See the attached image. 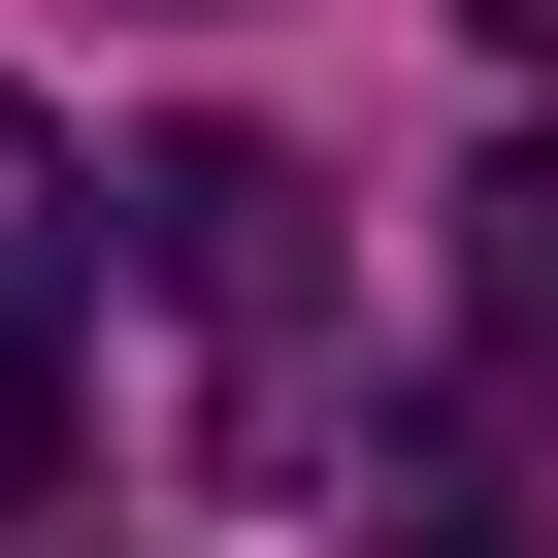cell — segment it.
<instances>
[{
    "instance_id": "6da1fadb",
    "label": "cell",
    "mask_w": 558,
    "mask_h": 558,
    "mask_svg": "<svg viewBox=\"0 0 558 558\" xmlns=\"http://www.w3.org/2000/svg\"><path fill=\"white\" fill-rule=\"evenodd\" d=\"M132 263H165V329H197V427L230 460H329V197L263 165V132H165L132 165Z\"/></svg>"
},
{
    "instance_id": "7a4b0ae2",
    "label": "cell",
    "mask_w": 558,
    "mask_h": 558,
    "mask_svg": "<svg viewBox=\"0 0 558 558\" xmlns=\"http://www.w3.org/2000/svg\"><path fill=\"white\" fill-rule=\"evenodd\" d=\"M66 296H99V263H66V132L0 99V525L66 493Z\"/></svg>"
},
{
    "instance_id": "3957f363",
    "label": "cell",
    "mask_w": 558,
    "mask_h": 558,
    "mask_svg": "<svg viewBox=\"0 0 558 558\" xmlns=\"http://www.w3.org/2000/svg\"><path fill=\"white\" fill-rule=\"evenodd\" d=\"M460 362L558 427V132H493V165H460Z\"/></svg>"
},
{
    "instance_id": "277c9868",
    "label": "cell",
    "mask_w": 558,
    "mask_h": 558,
    "mask_svg": "<svg viewBox=\"0 0 558 558\" xmlns=\"http://www.w3.org/2000/svg\"><path fill=\"white\" fill-rule=\"evenodd\" d=\"M362 525H395V558H525V525H493V460H460V427H362Z\"/></svg>"
},
{
    "instance_id": "5b68a950",
    "label": "cell",
    "mask_w": 558,
    "mask_h": 558,
    "mask_svg": "<svg viewBox=\"0 0 558 558\" xmlns=\"http://www.w3.org/2000/svg\"><path fill=\"white\" fill-rule=\"evenodd\" d=\"M493 34H525V66H558V0H493Z\"/></svg>"
}]
</instances>
